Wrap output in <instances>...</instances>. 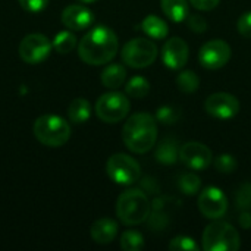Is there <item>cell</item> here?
<instances>
[{"instance_id":"10","label":"cell","mask_w":251,"mask_h":251,"mask_svg":"<svg viewBox=\"0 0 251 251\" xmlns=\"http://www.w3.org/2000/svg\"><path fill=\"white\" fill-rule=\"evenodd\" d=\"M53 44L43 34H29L24 37L19 44V56L25 63L37 65L46 60L51 51Z\"/></svg>"},{"instance_id":"30","label":"cell","mask_w":251,"mask_h":251,"mask_svg":"<svg viewBox=\"0 0 251 251\" xmlns=\"http://www.w3.org/2000/svg\"><path fill=\"white\" fill-rule=\"evenodd\" d=\"M187 24H188V28L193 31V32H197V34H201L207 29V22L206 19L199 15V13H193V15H188V18L185 19Z\"/></svg>"},{"instance_id":"20","label":"cell","mask_w":251,"mask_h":251,"mask_svg":"<svg viewBox=\"0 0 251 251\" xmlns=\"http://www.w3.org/2000/svg\"><path fill=\"white\" fill-rule=\"evenodd\" d=\"M141 29L150 37V38H154V40H162V38H166L168 32H169V28H168V24L156 16V15H149L143 19L141 22Z\"/></svg>"},{"instance_id":"13","label":"cell","mask_w":251,"mask_h":251,"mask_svg":"<svg viewBox=\"0 0 251 251\" xmlns=\"http://www.w3.org/2000/svg\"><path fill=\"white\" fill-rule=\"evenodd\" d=\"M240 101L235 96L229 93H215L209 96L204 101V110L216 119H232L240 112Z\"/></svg>"},{"instance_id":"32","label":"cell","mask_w":251,"mask_h":251,"mask_svg":"<svg viewBox=\"0 0 251 251\" xmlns=\"http://www.w3.org/2000/svg\"><path fill=\"white\" fill-rule=\"evenodd\" d=\"M18 1L22 9H25L26 12H32V13L41 12L49 3V0H18Z\"/></svg>"},{"instance_id":"17","label":"cell","mask_w":251,"mask_h":251,"mask_svg":"<svg viewBox=\"0 0 251 251\" xmlns=\"http://www.w3.org/2000/svg\"><path fill=\"white\" fill-rule=\"evenodd\" d=\"M160 7L172 22H182L190 15L188 0H160Z\"/></svg>"},{"instance_id":"27","label":"cell","mask_w":251,"mask_h":251,"mask_svg":"<svg viewBox=\"0 0 251 251\" xmlns=\"http://www.w3.org/2000/svg\"><path fill=\"white\" fill-rule=\"evenodd\" d=\"M169 250L172 251H199L200 247L199 244L194 241V238L191 237H185V235H179L175 237L171 243H169Z\"/></svg>"},{"instance_id":"33","label":"cell","mask_w":251,"mask_h":251,"mask_svg":"<svg viewBox=\"0 0 251 251\" xmlns=\"http://www.w3.org/2000/svg\"><path fill=\"white\" fill-rule=\"evenodd\" d=\"M251 206V185H244L238 193V207L249 209Z\"/></svg>"},{"instance_id":"35","label":"cell","mask_w":251,"mask_h":251,"mask_svg":"<svg viewBox=\"0 0 251 251\" xmlns=\"http://www.w3.org/2000/svg\"><path fill=\"white\" fill-rule=\"evenodd\" d=\"M240 224H241V226H243V228H246V229L251 228V215L250 213H243V215H241V218H240Z\"/></svg>"},{"instance_id":"23","label":"cell","mask_w":251,"mask_h":251,"mask_svg":"<svg viewBox=\"0 0 251 251\" xmlns=\"http://www.w3.org/2000/svg\"><path fill=\"white\" fill-rule=\"evenodd\" d=\"M176 85L182 93L191 94L196 93L200 87V78L196 72L193 71H182L176 76Z\"/></svg>"},{"instance_id":"11","label":"cell","mask_w":251,"mask_h":251,"mask_svg":"<svg viewBox=\"0 0 251 251\" xmlns=\"http://www.w3.org/2000/svg\"><path fill=\"white\" fill-rule=\"evenodd\" d=\"M199 209L207 219H221L228 210V199L218 187H207L199 196Z\"/></svg>"},{"instance_id":"31","label":"cell","mask_w":251,"mask_h":251,"mask_svg":"<svg viewBox=\"0 0 251 251\" xmlns=\"http://www.w3.org/2000/svg\"><path fill=\"white\" fill-rule=\"evenodd\" d=\"M237 28L243 37L251 38V12H246L240 16V19L237 22Z\"/></svg>"},{"instance_id":"16","label":"cell","mask_w":251,"mask_h":251,"mask_svg":"<svg viewBox=\"0 0 251 251\" xmlns=\"http://www.w3.org/2000/svg\"><path fill=\"white\" fill-rule=\"evenodd\" d=\"M118 224L110 218H101L91 225L90 235L97 244H109L118 235Z\"/></svg>"},{"instance_id":"3","label":"cell","mask_w":251,"mask_h":251,"mask_svg":"<svg viewBox=\"0 0 251 251\" xmlns=\"http://www.w3.org/2000/svg\"><path fill=\"white\" fill-rule=\"evenodd\" d=\"M151 203L143 190L131 188L124 191L116 201V216L126 226L141 225L150 218Z\"/></svg>"},{"instance_id":"26","label":"cell","mask_w":251,"mask_h":251,"mask_svg":"<svg viewBox=\"0 0 251 251\" xmlns=\"http://www.w3.org/2000/svg\"><path fill=\"white\" fill-rule=\"evenodd\" d=\"M179 188L185 196H194L201 188V181L196 174H184L179 179Z\"/></svg>"},{"instance_id":"1","label":"cell","mask_w":251,"mask_h":251,"mask_svg":"<svg viewBox=\"0 0 251 251\" xmlns=\"http://www.w3.org/2000/svg\"><path fill=\"white\" fill-rule=\"evenodd\" d=\"M119 41L116 34L104 25L90 29L78 46V54L82 62L93 66L109 63L118 53Z\"/></svg>"},{"instance_id":"14","label":"cell","mask_w":251,"mask_h":251,"mask_svg":"<svg viewBox=\"0 0 251 251\" xmlns=\"http://www.w3.org/2000/svg\"><path fill=\"white\" fill-rule=\"evenodd\" d=\"M190 57V49L185 40L179 37L169 38L162 47V62L166 68L172 71L182 69Z\"/></svg>"},{"instance_id":"34","label":"cell","mask_w":251,"mask_h":251,"mask_svg":"<svg viewBox=\"0 0 251 251\" xmlns=\"http://www.w3.org/2000/svg\"><path fill=\"white\" fill-rule=\"evenodd\" d=\"M190 4L193 7H196L197 10H204V12H209V10H213L221 0H188Z\"/></svg>"},{"instance_id":"36","label":"cell","mask_w":251,"mask_h":251,"mask_svg":"<svg viewBox=\"0 0 251 251\" xmlns=\"http://www.w3.org/2000/svg\"><path fill=\"white\" fill-rule=\"evenodd\" d=\"M79 3H85V4H88V3H94V1H97V0H78Z\"/></svg>"},{"instance_id":"29","label":"cell","mask_w":251,"mask_h":251,"mask_svg":"<svg viewBox=\"0 0 251 251\" xmlns=\"http://www.w3.org/2000/svg\"><path fill=\"white\" fill-rule=\"evenodd\" d=\"M179 112L178 109L172 107V106H162L157 112H156V119L165 125H171L175 124L179 119Z\"/></svg>"},{"instance_id":"19","label":"cell","mask_w":251,"mask_h":251,"mask_svg":"<svg viewBox=\"0 0 251 251\" xmlns=\"http://www.w3.org/2000/svg\"><path fill=\"white\" fill-rule=\"evenodd\" d=\"M154 157L162 165H174V163H176L179 160V147H178L176 140H174V138L163 140L157 146Z\"/></svg>"},{"instance_id":"4","label":"cell","mask_w":251,"mask_h":251,"mask_svg":"<svg viewBox=\"0 0 251 251\" xmlns=\"http://www.w3.org/2000/svg\"><path fill=\"white\" fill-rule=\"evenodd\" d=\"M201 241L206 251H237L241 247V238L237 228L218 219L206 226Z\"/></svg>"},{"instance_id":"21","label":"cell","mask_w":251,"mask_h":251,"mask_svg":"<svg viewBox=\"0 0 251 251\" xmlns=\"http://www.w3.org/2000/svg\"><path fill=\"white\" fill-rule=\"evenodd\" d=\"M68 116L71 119V122L74 124H84L90 119L91 116V106L90 101L87 99H75L71 101L69 107H68Z\"/></svg>"},{"instance_id":"5","label":"cell","mask_w":251,"mask_h":251,"mask_svg":"<svg viewBox=\"0 0 251 251\" xmlns=\"http://www.w3.org/2000/svg\"><path fill=\"white\" fill-rule=\"evenodd\" d=\"M35 138L49 147H60L71 138L69 124L57 115H43L32 126Z\"/></svg>"},{"instance_id":"7","label":"cell","mask_w":251,"mask_h":251,"mask_svg":"<svg viewBox=\"0 0 251 251\" xmlns=\"http://www.w3.org/2000/svg\"><path fill=\"white\" fill-rule=\"evenodd\" d=\"M106 172L109 178L119 185H132L141 178L140 163L125 153L112 154L106 162Z\"/></svg>"},{"instance_id":"2","label":"cell","mask_w":251,"mask_h":251,"mask_svg":"<svg viewBox=\"0 0 251 251\" xmlns=\"http://www.w3.org/2000/svg\"><path fill=\"white\" fill-rule=\"evenodd\" d=\"M122 140L132 153L144 154L150 151L157 141L156 116L146 112L129 116L122 128Z\"/></svg>"},{"instance_id":"8","label":"cell","mask_w":251,"mask_h":251,"mask_svg":"<svg viewBox=\"0 0 251 251\" xmlns=\"http://www.w3.org/2000/svg\"><path fill=\"white\" fill-rule=\"evenodd\" d=\"M131 103L129 99L119 91H110L103 96L96 103V115L106 124H116L126 118L129 113Z\"/></svg>"},{"instance_id":"24","label":"cell","mask_w":251,"mask_h":251,"mask_svg":"<svg viewBox=\"0 0 251 251\" xmlns=\"http://www.w3.org/2000/svg\"><path fill=\"white\" fill-rule=\"evenodd\" d=\"M53 49L62 54H66L69 51H72L76 46V37L69 32V31H62L59 34H56L54 40H53Z\"/></svg>"},{"instance_id":"22","label":"cell","mask_w":251,"mask_h":251,"mask_svg":"<svg viewBox=\"0 0 251 251\" xmlns=\"http://www.w3.org/2000/svg\"><path fill=\"white\" fill-rule=\"evenodd\" d=\"M149 91H150V82L140 75L132 76L125 85V93L132 99H143L149 94Z\"/></svg>"},{"instance_id":"28","label":"cell","mask_w":251,"mask_h":251,"mask_svg":"<svg viewBox=\"0 0 251 251\" xmlns=\"http://www.w3.org/2000/svg\"><path fill=\"white\" fill-rule=\"evenodd\" d=\"M215 168L221 174H232L237 169V160L232 154L224 153L215 159Z\"/></svg>"},{"instance_id":"6","label":"cell","mask_w":251,"mask_h":251,"mask_svg":"<svg viewBox=\"0 0 251 251\" xmlns=\"http://www.w3.org/2000/svg\"><path fill=\"white\" fill-rule=\"evenodd\" d=\"M157 46L150 38H132L122 49V60L125 65L134 69H143L150 66L157 57Z\"/></svg>"},{"instance_id":"15","label":"cell","mask_w":251,"mask_h":251,"mask_svg":"<svg viewBox=\"0 0 251 251\" xmlns=\"http://www.w3.org/2000/svg\"><path fill=\"white\" fill-rule=\"evenodd\" d=\"M94 21L93 12L82 4H71L62 12V22L68 29L81 31L88 28Z\"/></svg>"},{"instance_id":"12","label":"cell","mask_w":251,"mask_h":251,"mask_svg":"<svg viewBox=\"0 0 251 251\" xmlns=\"http://www.w3.org/2000/svg\"><path fill=\"white\" fill-rule=\"evenodd\" d=\"M179 160L193 171H204L213 162L212 150L199 141H188L179 147Z\"/></svg>"},{"instance_id":"18","label":"cell","mask_w":251,"mask_h":251,"mask_svg":"<svg viewBox=\"0 0 251 251\" xmlns=\"http://www.w3.org/2000/svg\"><path fill=\"white\" fill-rule=\"evenodd\" d=\"M126 79V69L121 63L107 65L101 72V84L106 88L116 90L119 88Z\"/></svg>"},{"instance_id":"9","label":"cell","mask_w":251,"mask_h":251,"mask_svg":"<svg viewBox=\"0 0 251 251\" xmlns=\"http://www.w3.org/2000/svg\"><path fill=\"white\" fill-rule=\"evenodd\" d=\"M231 59V46L221 38L204 43L199 51V60L203 68L216 71L224 68Z\"/></svg>"},{"instance_id":"25","label":"cell","mask_w":251,"mask_h":251,"mask_svg":"<svg viewBox=\"0 0 251 251\" xmlns=\"http://www.w3.org/2000/svg\"><path fill=\"white\" fill-rule=\"evenodd\" d=\"M144 247V237L134 229H128L121 237V249L125 251H140Z\"/></svg>"}]
</instances>
